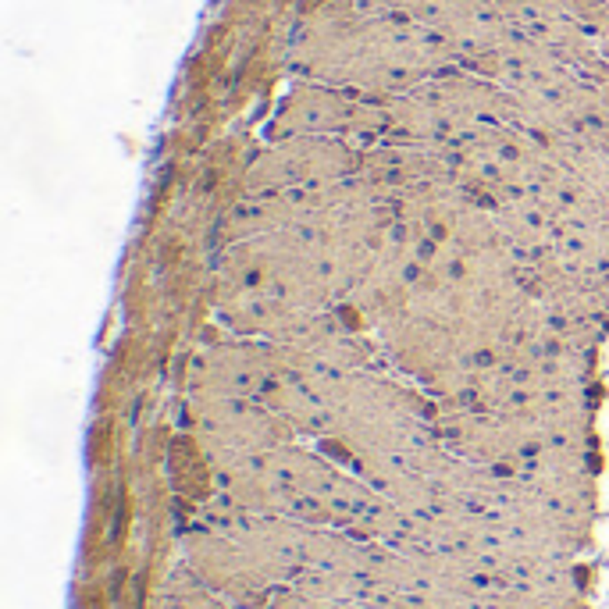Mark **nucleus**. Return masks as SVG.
Listing matches in <instances>:
<instances>
[{"label":"nucleus","mask_w":609,"mask_h":609,"mask_svg":"<svg viewBox=\"0 0 609 609\" xmlns=\"http://www.w3.org/2000/svg\"><path fill=\"white\" fill-rule=\"evenodd\" d=\"M186 417H189V431L196 438L200 453L207 456V463L286 446L296 435L267 403L239 399V396L189 392Z\"/></svg>","instance_id":"nucleus-3"},{"label":"nucleus","mask_w":609,"mask_h":609,"mask_svg":"<svg viewBox=\"0 0 609 609\" xmlns=\"http://www.w3.org/2000/svg\"><path fill=\"white\" fill-rule=\"evenodd\" d=\"M321 442L346 467L364 456L428 449L438 446V403L367 367L350 371L335 389L331 428Z\"/></svg>","instance_id":"nucleus-1"},{"label":"nucleus","mask_w":609,"mask_h":609,"mask_svg":"<svg viewBox=\"0 0 609 609\" xmlns=\"http://www.w3.org/2000/svg\"><path fill=\"white\" fill-rule=\"evenodd\" d=\"M364 153L335 136H289L264 150L246 175V193L324 186L360 172Z\"/></svg>","instance_id":"nucleus-4"},{"label":"nucleus","mask_w":609,"mask_h":609,"mask_svg":"<svg viewBox=\"0 0 609 609\" xmlns=\"http://www.w3.org/2000/svg\"><path fill=\"white\" fill-rule=\"evenodd\" d=\"M278 367V346L260 339L217 342L196 353L193 360V392L264 399Z\"/></svg>","instance_id":"nucleus-6"},{"label":"nucleus","mask_w":609,"mask_h":609,"mask_svg":"<svg viewBox=\"0 0 609 609\" xmlns=\"http://www.w3.org/2000/svg\"><path fill=\"white\" fill-rule=\"evenodd\" d=\"M186 545V560L193 567V574L214 591L221 595L229 605L239 609H264L267 598L274 595V584L267 581V574L260 570V563L250 556V552L200 520H193V527L182 538Z\"/></svg>","instance_id":"nucleus-5"},{"label":"nucleus","mask_w":609,"mask_h":609,"mask_svg":"<svg viewBox=\"0 0 609 609\" xmlns=\"http://www.w3.org/2000/svg\"><path fill=\"white\" fill-rule=\"evenodd\" d=\"M264 609H364L357 602H339V598H321V595H310V591H300L293 584H282L274 588V595L267 598Z\"/></svg>","instance_id":"nucleus-7"},{"label":"nucleus","mask_w":609,"mask_h":609,"mask_svg":"<svg viewBox=\"0 0 609 609\" xmlns=\"http://www.w3.org/2000/svg\"><path fill=\"white\" fill-rule=\"evenodd\" d=\"M446 160L453 179H460L488 207L541 189L552 168V153L517 125H492L453 146Z\"/></svg>","instance_id":"nucleus-2"}]
</instances>
